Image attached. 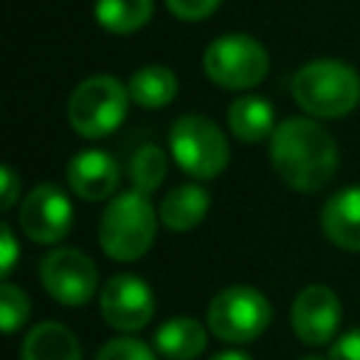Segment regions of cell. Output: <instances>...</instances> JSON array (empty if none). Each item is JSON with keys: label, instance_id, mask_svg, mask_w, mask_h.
Masks as SVG:
<instances>
[{"label": "cell", "instance_id": "obj_19", "mask_svg": "<svg viewBox=\"0 0 360 360\" xmlns=\"http://www.w3.org/2000/svg\"><path fill=\"white\" fill-rule=\"evenodd\" d=\"M96 17L112 34H132L152 17V0H98Z\"/></svg>", "mask_w": 360, "mask_h": 360}, {"label": "cell", "instance_id": "obj_11", "mask_svg": "<svg viewBox=\"0 0 360 360\" xmlns=\"http://www.w3.org/2000/svg\"><path fill=\"white\" fill-rule=\"evenodd\" d=\"M292 332L307 346H323L335 338L340 326V301L323 284H309L298 292L290 309Z\"/></svg>", "mask_w": 360, "mask_h": 360}, {"label": "cell", "instance_id": "obj_18", "mask_svg": "<svg viewBox=\"0 0 360 360\" xmlns=\"http://www.w3.org/2000/svg\"><path fill=\"white\" fill-rule=\"evenodd\" d=\"M127 90H129V98L135 104H141L146 110H158L174 98L177 76L163 65H149V68H141L138 73H132Z\"/></svg>", "mask_w": 360, "mask_h": 360}, {"label": "cell", "instance_id": "obj_2", "mask_svg": "<svg viewBox=\"0 0 360 360\" xmlns=\"http://www.w3.org/2000/svg\"><path fill=\"white\" fill-rule=\"evenodd\" d=\"M292 98L315 118H340L360 104V76L338 59L307 62L292 76Z\"/></svg>", "mask_w": 360, "mask_h": 360}, {"label": "cell", "instance_id": "obj_10", "mask_svg": "<svg viewBox=\"0 0 360 360\" xmlns=\"http://www.w3.org/2000/svg\"><path fill=\"white\" fill-rule=\"evenodd\" d=\"M155 312V295L138 276H112L101 290V315L118 332H138Z\"/></svg>", "mask_w": 360, "mask_h": 360}, {"label": "cell", "instance_id": "obj_16", "mask_svg": "<svg viewBox=\"0 0 360 360\" xmlns=\"http://www.w3.org/2000/svg\"><path fill=\"white\" fill-rule=\"evenodd\" d=\"M155 349L158 354L169 360H194L205 349V329L194 318H169L155 332Z\"/></svg>", "mask_w": 360, "mask_h": 360}, {"label": "cell", "instance_id": "obj_25", "mask_svg": "<svg viewBox=\"0 0 360 360\" xmlns=\"http://www.w3.org/2000/svg\"><path fill=\"white\" fill-rule=\"evenodd\" d=\"M14 262H17V242H14V233L8 225L0 228V273L3 278H8V273L14 270Z\"/></svg>", "mask_w": 360, "mask_h": 360}, {"label": "cell", "instance_id": "obj_3", "mask_svg": "<svg viewBox=\"0 0 360 360\" xmlns=\"http://www.w3.org/2000/svg\"><path fill=\"white\" fill-rule=\"evenodd\" d=\"M152 239L155 208L149 202V194L132 188L112 197L98 225L101 250L115 262H135L152 248Z\"/></svg>", "mask_w": 360, "mask_h": 360}, {"label": "cell", "instance_id": "obj_12", "mask_svg": "<svg viewBox=\"0 0 360 360\" xmlns=\"http://www.w3.org/2000/svg\"><path fill=\"white\" fill-rule=\"evenodd\" d=\"M118 163L98 149H87L68 163V186L82 200H107L118 188Z\"/></svg>", "mask_w": 360, "mask_h": 360}, {"label": "cell", "instance_id": "obj_27", "mask_svg": "<svg viewBox=\"0 0 360 360\" xmlns=\"http://www.w3.org/2000/svg\"><path fill=\"white\" fill-rule=\"evenodd\" d=\"M211 360H250V357L242 354V352H219V354H214Z\"/></svg>", "mask_w": 360, "mask_h": 360}, {"label": "cell", "instance_id": "obj_17", "mask_svg": "<svg viewBox=\"0 0 360 360\" xmlns=\"http://www.w3.org/2000/svg\"><path fill=\"white\" fill-rule=\"evenodd\" d=\"M208 205H211V200H208L205 188H200V186H177L160 200L158 214H160L166 228L191 231L194 225H200L205 219Z\"/></svg>", "mask_w": 360, "mask_h": 360}, {"label": "cell", "instance_id": "obj_7", "mask_svg": "<svg viewBox=\"0 0 360 360\" xmlns=\"http://www.w3.org/2000/svg\"><path fill=\"white\" fill-rule=\"evenodd\" d=\"M270 304L253 287H225L208 304V326L225 343H250L270 323Z\"/></svg>", "mask_w": 360, "mask_h": 360}, {"label": "cell", "instance_id": "obj_20", "mask_svg": "<svg viewBox=\"0 0 360 360\" xmlns=\"http://www.w3.org/2000/svg\"><path fill=\"white\" fill-rule=\"evenodd\" d=\"M166 169H169V160H166V152L160 146H141L132 160H129V180L138 191L143 194H152L163 177H166Z\"/></svg>", "mask_w": 360, "mask_h": 360}, {"label": "cell", "instance_id": "obj_4", "mask_svg": "<svg viewBox=\"0 0 360 360\" xmlns=\"http://www.w3.org/2000/svg\"><path fill=\"white\" fill-rule=\"evenodd\" d=\"M129 107V90L115 76H90L84 79L70 101L68 121L84 138H104L121 127Z\"/></svg>", "mask_w": 360, "mask_h": 360}, {"label": "cell", "instance_id": "obj_28", "mask_svg": "<svg viewBox=\"0 0 360 360\" xmlns=\"http://www.w3.org/2000/svg\"><path fill=\"white\" fill-rule=\"evenodd\" d=\"M301 360H329V357H318V354H307V357H301Z\"/></svg>", "mask_w": 360, "mask_h": 360}, {"label": "cell", "instance_id": "obj_13", "mask_svg": "<svg viewBox=\"0 0 360 360\" xmlns=\"http://www.w3.org/2000/svg\"><path fill=\"white\" fill-rule=\"evenodd\" d=\"M329 242L346 250H360V186L332 194L321 214Z\"/></svg>", "mask_w": 360, "mask_h": 360}, {"label": "cell", "instance_id": "obj_14", "mask_svg": "<svg viewBox=\"0 0 360 360\" xmlns=\"http://www.w3.org/2000/svg\"><path fill=\"white\" fill-rule=\"evenodd\" d=\"M20 360H82V349L68 326L45 321L25 335Z\"/></svg>", "mask_w": 360, "mask_h": 360}, {"label": "cell", "instance_id": "obj_8", "mask_svg": "<svg viewBox=\"0 0 360 360\" xmlns=\"http://www.w3.org/2000/svg\"><path fill=\"white\" fill-rule=\"evenodd\" d=\"M39 278L48 295L65 307H82L96 292V264L76 248H56L39 262Z\"/></svg>", "mask_w": 360, "mask_h": 360}, {"label": "cell", "instance_id": "obj_5", "mask_svg": "<svg viewBox=\"0 0 360 360\" xmlns=\"http://www.w3.org/2000/svg\"><path fill=\"white\" fill-rule=\"evenodd\" d=\"M205 76L225 90H248L256 87L270 68L267 51L248 34H225L214 39L202 56Z\"/></svg>", "mask_w": 360, "mask_h": 360}, {"label": "cell", "instance_id": "obj_6", "mask_svg": "<svg viewBox=\"0 0 360 360\" xmlns=\"http://www.w3.org/2000/svg\"><path fill=\"white\" fill-rule=\"evenodd\" d=\"M169 146L180 169L200 180L217 177L228 166V158H231L222 129L211 118H202V115L177 118L169 132Z\"/></svg>", "mask_w": 360, "mask_h": 360}, {"label": "cell", "instance_id": "obj_9", "mask_svg": "<svg viewBox=\"0 0 360 360\" xmlns=\"http://www.w3.org/2000/svg\"><path fill=\"white\" fill-rule=\"evenodd\" d=\"M73 225V205L62 188L45 183L25 194L20 208V228L31 242L53 245L68 236Z\"/></svg>", "mask_w": 360, "mask_h": 360}, {"label": "cell", "instance_id": "obj_23", "mask_svg": "<svg viewBox=\"0 0 360 360\" xmlns=\"http://www.w3.org/2000/svg\"><path fill=\"white\" fill-rule=\"evenodd\" d=\"M166 6L174 17L194 22V20H205L211 11H217L219 0H166Z\"/></svg>", "mask_w": 360, "mask_h": 360}, {"label": "cell", "instance_id": "obj_22", "mask_svg": "<svg viewBox=\"0 0 360 360\" xmlns=\"http://www.w3.org/2000/svg\"><path fill=\"white\" fill-rule=\"evenodd\" d=\"M96 360H158V357L146 343L135 338H115L98 349Z\"/></svg>", "mask_w": 360, "mask_h": 360}, {"label": "cell", "instance_id": "obj_1", "mask_svg": "<svg viewBox=\"0 0 360 360\" xmlns=\"http://www.w3.org/2000/svg\"><path fill=\"white\" fill-rule=\"evenodd\" d=\"M270 160L290 188L318 191L338 169V146L312 118H287L270 138Z\"/></svg>", "mask_w": 360, "mask_h": 360}, {"label": "cell", "instance_id": "obj_26", "mask_svg": "<svg viewBox=\"0 0 360 360\" xmlns=\"http://www.w3.org/2000/svg\"><path fill=\"white\" fill-rule=\"evenodd\" d=\"M3 191H0V205H3V211H8L11 205H14V200H17V194H20V180H17V174H14V169L11 166H3Z\"/></svg>", "mask_w": 360, "mask_h": 360}, {"label": "cell", "instance_id": "obj_24", "mask_svg": "<svg viewBox=\"0 0 360 360\" xmlns=\"http://www.w3.org/2000/svg\"><path fill=\"white\" fill-rule=\"evenodd\" d=\"M329 360H360V329L346 332L329 349Z\"/></svg>", "mask_w": 360, "mask_h": 360}, {"label": "cell", "instance_id": "obj_21", "mask_svg": "<svg viewBox=\"0 0 360 360\" xmlns=\"http://www.w3.org/2000/svg\"><path fill=\"white\" fill-rule=\"evenodd\" d=\"M0 318H3V332L8 335L17 332L28 318V295L8 281L0 287Z\"/></svg>", "mask_w": 360, "mask_h": 360}, {"label": "cell", "instance_id": "obj_15", "mask_svg": "<svg viewBox=\"0 0 360 360\" xmlns=\"http://www.w3.org/2000/svg\"><path fill=\"white\" fill-rule=\"evenodd\" d=\"M228 127L245 143H259L273 138L276 132V112L262 96H242L228 107Z\"/></svg>", "mask_w": 360, "mask_h": 360}]
</instances>
